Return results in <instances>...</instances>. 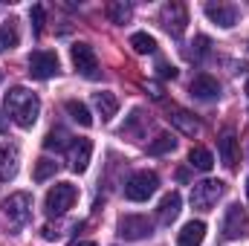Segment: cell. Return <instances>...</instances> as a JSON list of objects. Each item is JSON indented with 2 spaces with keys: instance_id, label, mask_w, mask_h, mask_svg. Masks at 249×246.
<instances>
[{
  "instance_id": "cell-1",
  "label": "cell",
  "mask_w": 249,
  "mask_h": 246,
  "mask_svg": "<svg viewBox=\"0 0 249 246\" xmlns=\"http://www.w3.org/2000/svg\"><path fill=\"white\" fill-rule=\"evenodd\" d=\"M3 110H6V116L18 124V127L26 130V127H32V124L38 122L41 99L32 90H26V87H12L6 93V99H3Z\"/></svg>"
},
{
  "instance_id": "cell-2",
  "label": "cell",
  "mask_w": 249,
  "mask_h": 246,
  "mask_svg": "<svg viewBox=\"0 0 249 246\" xmlns=\"http://www.w3.org/2000/svg\"><path fill=\"white\" fill-rule=\"evenodd\" d=\"M0 211H3V217H6V223L9 226H23L26 220H29V214H32V194H26V191H15V194H9L3 203H0Z\"/></svg>"
},
{
  "instance_id": "cell-3",
  "label": "cell",
  "mask_w": 249,
  "mask_h": 246,
  "mask_svg": "<svg viewBox=\"0 0 249 246\" xmlns=\"http://www.w3.org/2000/svg\"><path fill=\"white\" fill-rule=\"evenodd\" d=\"M75 200H78V188H75V185L72 183H55L50 191H47L44 206H47L50 214L61 217V214H67V211L75 206Z\"/></svg>"
},
{
  "instance_id": "cell-4",
  "label": "cell",
  "mask_w": 249,
  "mask_h": 246,
  "mask_svg": "<svg viewBox=\"0 0 249 246\" xmlns=\"http://www.w3.org/2000/svg\"><path fill=\"white\" fill-rule=\"evenodd\" d=\"M160 188V177L154 171H136L130 174V180L124 183V197L133 203H145L154 191Z\"/></svg>"
},
{
  "instance_id": "cell-5",
  "label": "cell",
  "mask_w": 249,
  "mask_h": 246,
  "mask_svg": "<svg viewBox=\"0 0 249 246\" xmlns=\"http://www.w3.org/2000/svg\"><path fill=\"white\" fill-rule=\"evenodd\" d=\"M116 235L122 241H145L154 235V223L145 214H122L116 223Z\"/></svg>"
},
{
  "instance_id": "cell-6",
  "label": "cell",
  "mask_w": 249,
  "mask_h": 246,
  "mask_svg": "<svg viewBox=\"0 0 249 246\" xmlns=\"http://www.w3.org/2000/svg\"><path fill=\"white\" fill-rule=\"evenodd\" d=\"M226 185L220 180H203V183H194L191 188V206L200 209V211H212L217 206V200L223 197Z\"/></svg>"
},
{
  "instance_id": "cell-7",
  "label": "cell",
  "mask_w": 249,
  "mask_h": 246,
  "mask_svg": "<svg viewBox=\"0 0 249 246\" xmlns=\"http://www.w3.org/2000/svg\"><path fill=\"white\" fill-rule=\"evenodd\" d=\"M61 72V61H58V55L55 53H50V50H38V53H32L29 55V75L32 78H53V75H58Z\"/></svg>"
},
{
  "instance_id": "cell-8",
  "label": "cell",
  "mask_w": 249,
  "mask_h": 246,
  "mask_svg": "<svg viewBox=\"0 0 249 246\" xmlns=\"http://www.w3.org/2000/svg\"><path fill=\"white\" fill-rule=\"evenodd\" d=\"M70 58H72V67L84 78H99V58H96L90 44H72L70 47Z\"/></svg>"
},
{
  "instance_id": "cell-9",
  "label": "cell",
  "mask_w": 249,
  "mask_h": 246,
  "mask_svg": "<svg viewBox=\"0 0 249 246\" xmlns=\"http://www.w3.org/2000/svg\"><path fill=\"white\" fill-rule=\"evenodd\" d=\"M160 23L165 32H171L174 38H180L186 32V23H188V12L183 3H165L162 12H160Z\"/></svg>"
},
{
  "instance_id": "cell-10",
  "label": "cell",
  "mask_w": 249,
  "mask_h": 246,
  "mask_svg": "<svg viewBox=\"0 0 249 246\" xmlns=\"http://www.w3.org/2000/svg\"><path fill=\"white\" fill-rule=\"evenodd\" d=\"M247 229H249L247 209L229 206V209H226V217H223V238H226V241H238V238L247 235Z\"/></svg>"
},
{
  "instance_id": "cell-11",
  "label": "cell",
  "mask_w": 249,
  "mask_h": 246,
  "mask_svg": "<svg viewBox=\"0 0 249 246\" xmlns=\"http://www.w3.org/2000/svg\"><path fill=\"white\" fill-rule=\"evenodd\" d=\"M188 93H191L194 99H200V102H212V99L220 96V84H217V78H212L209 72H200V75L191 78Z\"/></svg>"
},
{
  "instance_id": "cell-12",
  "label": "cell",
  "mask_w": 249,
  "mask_h": 246,
  "mask_svg": "<svg viewBox=\"0 0 249 246\" xmlns=\"http://www.w3.org/2000/svg\"><path fill=\"white\" fill-rule=\"evenodd\" d=\"M206 18L214 20L223 29H232L238 23V6H232V3H206Z\"/></svg>"
},
{
  "instance_id": "cell-13",
  "label": "cell",
  "mask_w": 249,
  "mask_h": 246,
  "mask_svg": "<svg viewBox=\"0 0 249 246\" xmlns=\"http://www.w3.org/2000/svg\"><path fill=\"white\" fill-rule=\"evenodd\" d=\"M90 157H93V142H90V139H75L72 148H70V168H72L75 174L87 171Z\"/></svg>"
},
{
  "instance_id": "cell-14",
  "label": "cell",
  "mask_w": 249,
  "mask_h": 246,
  "mask_svg": "<svg viewBox=\"0 0 249 246\" xmlns=\"http://www.w3.org/2000/svg\"><path fill=\"white\" fill-rule=\"evenodd\" d=\"M180 209H183V197H180L177 191L165 194V197L160 200V209H157V217H160V223H162V226H171V223L177 220Z\"/></svg>"
},
{
  "instance_id": "cell-15",
  "label": "cell",
  "mask_w": 249,
  "mask_h": 246,
  "mask_svg": "<svg viewBox=\"0 0 249 246\" xmlns=\"http://www.w3.org/2000/svg\"><path fill=\"white\" fill-rule=\"evenodd\" d=\"M168 122L174 124L180 133H186V136H197V133H200L197 119H194L188 110H183V107H171V110H168Z\"/></svg>"
},
{
  "instance_id": "cell-16",
  "label": "cell",
  "mask_w": 249,
  "mask_h": 246,
  "mask_svg": "<svg viewBox=\"0 0 249 246\" xmlns=\"http://www.w3.org/2000/svg\"><path fill=\"white\" fill-rule=\"evenodd\" d=\"M93 107L99 110L102 122H110V119L116 116V110H119V99H116L113 93L102 90V93H93Z\"/></svg>"
},
{
  "instance_id": "cell-17",
  "label": "cell",
  "mask_w": 249,
  "mask_h": 246,
  "mask_svg": "<svg viewBox=\"0 0 249 246\" xmlns=\"http://www.w3.org/2000/svg\"><path fill=\"white\" fill-rule=\"evenodd\" d=\"M217 151H220V162L226 168H235L238 165V139L232 130H226L220 139H217Z\"/></svg>"
},
{
  "instance_id": "cell-18",
  "label": "cell",
  "mask_w": 249,
  "mask_h": 246,
  "mask_svg": "<svg viewBox=\"0 0 249 246\" xmlns=\"http://www.w3.org/2000/svg\"><path fill=\"white\" fill-rule=\"evenodd\" d=\"M206 238V223L203 220H188L183 232L177 235V246H200Z\"/></svg>"
},
{
  "instance_id": "cell-19",
  "label": "cell",
  "mask_w": 249,
  "mask_h": 246,
  "mask_svg": "<svg viewBox=\"0 0 249 246\" xmlns=\"http://www.w3.org/2000/svg\"><path fill=\"white\" fill-rule=\"evenodd\" d=\"M15 174H18V151L0 142V183L12 180Z\"/></svg>"
},
{
  "instance_id": "cell-20",
  "label": "cell",
  "mask_w": 249,
  "mask_h": 246,
  "mask_svg": "<svg viewBox=\"0 0 249 246\" xmlns=\"http://www.w3.org/2000/svg\"><path fill=\"white\" fill-rule=\"evenodd\" d=\"M188 162H191V168H197V171H212V168H214V157H212V151L203 148V145H194V148L188 151Z\"/></svg>"
},
{
  "instance_id": "cell-21",
  "label": "cell",
  "mask_w": 249,
  "mask_h": 246,
  "mask_svg": "<svg viewBox=\"0 0 249 246\" xmlns=\"http://www.w3.org/2000/svg\"><path fill=\"white\" fill-rule=\"evenodd\" d=\"M44 148L47 151H64V148H72V136H70V130H64V127H53L50 133H47V139H44Z\"/></svg>"
},
{
  "instance_id": "cell-22",
  "label": "cell",
  "mask_w": 249,
  "mask_h": 246,
  "mask_svg": "<svg viewBox=\"0 0 249 246\" xmlns=\"http://www.w3.org/2000/svg\"><path fill=\"white\" fill-rule=\"evenodd\" d=\"M67 113H70V119L72 122H78L81 127H90L93 124V116H90V110H87V105H81V102H75V99H70L67 105Z\"/></svg>"
},
{
  "instance_id": "cell-23",
  "label": "cell",
  "mask_w": 249,
  "mask_h": 246,
  "mask_svg": "<svg viewBox=\"0 0 249 246\" xmlns=\"http://www.w3.org/2000/svg\"><path fill=\"white\" fill-rule=\"evenodd\" d=\"M130 47H133V53H139V55L157 53V41H154L148 32H133V35H130Z\"/></svg>"
},
{
  "instance_id": "cell-24",
  "label": "cell",
  "mask_w": 249,
  "mask_h": 246,
  "mask_svg": "<svg viewBox=\"0 0 249 246\" xmlns=\"http://www.w3.org/2000/svg\"><path fill=\"white\" fill-rule=\"evenodd\" d=\"M18 41H20V35H18V20H6V23L0 26V50H15Z\"/></svg>"
},
{
  "instance_id": "cell-25",
  "label": "cell",
  "mask_w": 249,
  "mask_h": 246,
  "mask_svg": "<svg viewBox=\"0 0 249 246\" xmlns=\"http://www.w3.org/2000/svg\"><path fill=\"white\" fill-rule=\"evenodd\" d=\"M130 15H133V9L122 3V0H116V3H107V18H110V23H127L130 20Z\"/></svg>"
},
{
  "instance_id": "cell-26",
  "label": "cell",
  "mask_w": 249,
  "mask_h": 246,
  "mask_svg": "<svg viewBox=\"0 0 249 246\" xmlns=\"http://www.w3.org/2000/svg\"><path fill=\"white\" fill-rule=\"evenodd\" d=\"M174 148H177V139H174V136H168V133H160V136L148 145V154L160 157V154H168V151H174Z\"/></svg>"
},
{
  "instance_id": "cell-27",
  "label": "cell",
  "mask_w": 249,
  "mask_h": 246,
  "mask_svg": "<svg viewBox=\"0 0 249 246\" xmlns=\"http://www.w3.org/2000/svg\"><path fill=\"white\" fill-rule=\"evenodd\" d=\"M55 171H58V162H53V159H47V157H41V159L35 162V180H38V183L50 180Z\"/></svg>"
},
{
  "instance_id": "cell-28",
  "label": "cell",
  "mask_w": 249,
  "mask_h": 246,
  "mask_svg": "<svg viewBox=\"0 0 249 246\" xmlns=\"http://www.w3.org/2000/svg\"><path fill=\"white\" fill-rule=\"evenodd\" d=\"M29 18H32L35 32L41 35V32H44V6H41V3H35V6H32V12H29Z\"/></svg>"
},
{
  "instance_id": "cell-29",
  "label": "cell",
  "mask_w": 249,
  "mask_h": 246,
  "mask_svg": "<svg viewBox=\"0 0 249 246\" xmlns=\"http://www.w3.org/2000/svg\"><path fill=\"white\" fill-rule=\"evenodd\" d=\"M157 70H160L162 78H174V75H177V70H174L171 64H165V61H157Z\"/></svg>"
},
{
  "instance_id": "cell-30",
  "label": "cell",
  "mask_w": 249,
  "mask_h": 246,
  "mask_svg": "<svg viewBox=\"0 0 249 246\" xmlns=\"http://www.w3.org/2000/svg\"><path fill=\"white\" fill-rule=\"evenodd\" d=\"M72 246H96L93 241H78V244H72Z\"/></svg>"
},
{
  "instance_id": "cell-31",
  "label": "cell",
  "mask_w": 249,
  "mask_h": 246,
  "mask_svg": "<svg viewBox=\"0 0 249 246\" xmlns=\"http://www.w3.org/2000/svg\"><path fill=\"white\" fill-rule=\"evenodd\" d=\"M247 96H249V81H247Z\"/></svg>"
},
{
  "instance_id": "cell-32",
  "label": "cell",
  "mask_w": 249,
  "mask_h": 246,
  "mask_svg": "<svg viewBox=\"0 0 249 246\" xmlns=\"http://www.w3.org/2000/svg\"><path fill=\"white\" fill-rule=\"evenodd\" d=\"M247 194H249V180H247Z\"/></svg>"
},
{
  "instance_id": "cell-33",
  "label": "cell",
  "mask_w": 249,
  "mask_h": 246,
  "mask_svg": "<svg viewBox=\"0 0 249 246\" xmlns=\"http://www.w3.org/2000/svg\"><path fill=\"white\" fill-rule=\"evenodd\" d=\"M0 75H3V72H0Z\"/></svg>"
}]
</instances>
